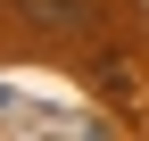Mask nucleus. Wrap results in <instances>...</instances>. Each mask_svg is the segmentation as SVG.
<instances>
[{
  "mask_svg": "<svg viewBox=\"0 0 149 141\" xmlns=\"http://www.w3.org/2000/svg\"><path fill=\"white\" fill-rule=\"evenodd\" d=\"M17 17L42 33H91V17H100V0H17Z\"/></svg>",
  "mask_w": 149,
  "mask_h": 141,
  "instance_id": "nucleus-1",
  "label": "nucleus"
}]
</instances>
